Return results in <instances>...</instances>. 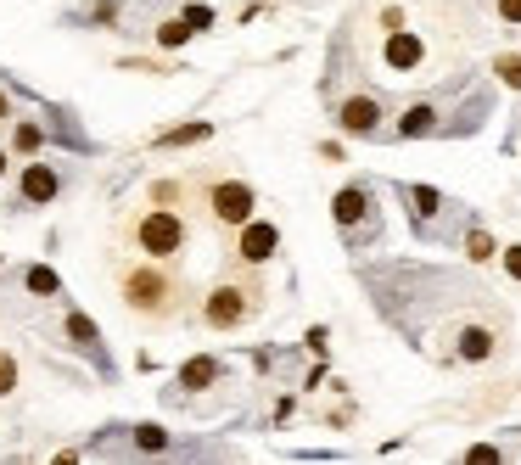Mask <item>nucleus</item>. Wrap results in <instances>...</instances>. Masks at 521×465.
<instances>
[{"label": "nucleus", "mask_w": 521, "mask_h": 465, "mask_svg": "<svg viewBox=\"0 0 521 465\" xmlns=\"http://www.w3.org/2000/svg\"><path fill=\"white\" fill-rule=\"evenodd\" d=\"M208 23H213V12H208V6H191V12H185V29H191V34H202Z\"/></svg>", "instance_id": "b1692460"}, {"label": "nucleus", "mask_w": 521, "mask_h": 465, "mask_svg": "<svg viewBox=\"0 0 521 465\" xmlns=\"http://www.w3.org/2000/svg\"><path fill=\"white\" fill-rule=\"evenodd\" d=\"M337 124L348 129V135H376L381 129V101L376 96H348L342 101V113H337Z\"/></svg>", "instance_id": "0eeeda50"}, {"label": "nucleus", "mask_w": 521, "mask_h": 465, "mask_svg": "<svg viewBox=\"0 0 521 465\" xmlns=\"http://www.w3.org/2000/svg\"><path fill=\"white\" fill-rule=\"evenodd\" d=\"M180 247H185V225H180V213H169V208L146 213V219H141V253H152V258H174Z\"/></svg>", "instance_id": "f257e3e1"}, {"label": "nucleus", "mask_w": 521, "mask_h": 465, "mask_svg": "<svg viewBox=\"0 0 521 465\" xmlns=\"http://www.w3.org/2000/svg\"><path fill=\"white\" fill-rule=\"evenodd\" d=\"M404 202H409V225L421 236H437V213L449 208V197H437L432 185H404Z\"/></svg>", "instance_id": "20e7f679"}, {"label": "nucleus", "mask_w": 521, "mask_h": 465, "mask_svg": "<svg viewBox=\"0 0 521 465\" xmlns=\"http://www.w3.org/2000/svg\"><path fill=\"white\" fill-rule=\"evenodd\" d=\"M213 219L219 225H253V191L241 180H225V185H213Z\"/></svg>", "instance_id": "7ed1b4c3"}, {"label": "nucleus", "mask_w": 521, "mask_h": 465, "mask_svg": "<svg viewBox=\"0 0 521 465\" xmlns=\"http://www.w3.org/2000/svg\"><path fill=\"white\" fill-rule=\"evenodd\" d=\"M12 393H17V359L0 353V398H12Z\"/></svg>", "instance_id": "aec40b11"}, {"label": "nucleus", "mask_w": 521, "mask_h": 465, "mask_svg": "<svg viewBox=\"0 0 521 465\" xmlns=\"http://www.w3.org/2000/svg\"><path fill=\"white\" fill-rule=\"evenodd\" d=\"M493 73H499L510 90H521V57H499V62H493Z\"/></svg>", "instance_id": "412c9836"}, {"label": "nucleus", "mask_w": 521, "mask_h": 465, "mask_svg": "<svg viewBox=\"0 0 521 465\" xmlns=\"http://www.w3.org/2000/svg\"><path fill=\"white\" fill-rule=\"evenodd\" d=\"M493 253H499V247H493V236H488V230H477V225L465 230V258H471V264H488Z\"/></svg>", "instance_id": "4468645a"}, {"label": "nucleus", "mask_w": 521, "mask_h": 465, "mask_svg": "<svg viewBox=\"0 0 521 465\" xmlns=\"http://www.w3.org/2000/svg\"><path fill=\"white\" fill-rule=\"evenodd\" d=\"M370 208H376V202H370V185H342L337 202H331V213H337V225L348 230V236H353V225H365V219L376 225V213Z\"/></svg>", "instance_id": "39448f33"}, {"label": "nucleus", "mask_w": 521, "mask_h": 465, "mask_svg": "<svg viewBox=\"0 0 521 465\" xmlns=\"http://www.w3.org/2000/svg\"><path fill=\"white\" fill-rule=\"evenodd\" d=\"M191 141H208V124H185V129H169L163 146H191Z\"/></svg>", "instance_id": "a211bd4d"}, {"label": "nucleus", "mask_w": 521, "mask_h": 465, "mask_svg": "<svg viewBox=\"0 0 521 465\" xmlns=\"http://www.w3.org/2000/svg\"><path fill=\"white\" fill-rule=\"evenodd\" d=\"M0 174H6V152H0Z\"/></svg>", "instance_id": "c85d7f7f"}, {"label": "nucleus", "mask_w": 521, "mask_h": 465, "mask_svg": "<svg viewBox=\"0 0 521 465\" xmlns=\"http://www.w3.org/2000/svg\"><path fill=\"white\" fill-rule=\"evenodd\" d=\"M124 303L129 309H141V314H163L169 309V275H157V269H129Z\"/></svg>", "instance_id": "f03ea898"}, {"label": "nucleus", "mask_w": 521, "mask_h": 465, "mask_svg": "<svg viewBox=\"0 0 521 465\" xmlns=\"http://www.w3.org/2000/svg\"><path fill=\"white\" fill-rule=\"evenodd\" d=\"M208 325L213 331H230V325H241L247 320V292H241V286H219V292L208 297Z\"/></svg>", "instance_id": "423d86ee"}, {"label": "nucleus", "mask_w": 521, "mask_h": 465, "mask_svg": "<svg viewBox=\"0 0 521 465\" xmlns=\"http://www.w3.org/2000/svg\"><path fill=\"white\" fill-rule=\"evenodd\" d=\"M135 449L163 454V449H169V432H163V426H135Z\"/></svg>", "instance_id": "f3484780"}, {"label": "nucleus", "mask_w": 521, "mask_h": 465, "mask_svg": "<svg viewBox=\"0 0 521 465\" xmlns=\"http://www.w3.org/2000/svg\"><path fill=\"white\" fill-rule=\"evenodd\" d=\"M29 292H34V297H57V275H51L45 264L29 269Z\"/></svg>", "instance_id": "6ab92c4d"}, {"label": "nucleus", "mask_w": 521, "mask_h": 465, "mask_svg": "<svg viewBox=\"0 0 521 465\" xmlns=\"http://www.w3.org/2000/svg\"><path fill=\"white\" fill-rule=\"evenodd\" d=\"M213 381H219V359H213V353H202V359H191V365L180 370L185 393H202V387H213Z\"/></svg>", "instance_id": "f8f14e48"}, {"label": "nucleus", "mask_w": 521, "mask_h": 465, "mask_svg": "<svg viewBox=\"0 0 521 465\" xmlns=\"http://www.w3.org/2000/svg\"><path fill=\"white\" fill-rule=\"evenodd\" d=\"M437 129V107L432 101H421V107H409L404 118H398V135H404V141H415V135H432Z\"/></svg>", "instance_id": "ddd939ff"}, {"label": "nucleus", "mask_w": 521, "mask_h": 465, "mask_svg": "<svg viewBox=\"0 0 521 465\" xmlns=\"http://www.w3.org/2000/svg\"><path fill=\"white\" fill-rule=\"evenodd\" d=\"M493 348H499V342H493L488 325H465V331H460V348H454V353H460L465 365H482V359H493Z\"/></svg>", "instance_id": "9d476101"}, {"label": "nucleus", "mask_w": 521, "mask_h": 465, "mask_svg": "<svg viewBox=\"0 0 521 465\" xmlns=\"http://www.w3.org/2000/svg\"><path fill=\"white\" fill-rule=\"evenodd\" d=\"M51 465H79V454L68 449V454H57V460H51Z\"/></svg>", "instance_id": "bb28decb"}, {"label": "nucleus", "mask_w": 521, "mask_h": 465, "mask_svg": "<svg viewBox=\"0 0 521 465\" xmlns=\"http://www.w3.org/2000/svg\"><path fill=\"white\" fill-rule=\"evenodd\" d=\"M421 57H426V45L415 40V34H409V29L387 34V68H393V73H409V68H421Z\"/></svg>", "instance_id": "1a4fd4ad"}, {"label": "nucleus", "mask_w": 521, "mask_h": 465, "mask_svg": "<svg viewBox=\"0 0 521 465\" xmlns=\"http://www.w3.org/2000/svg\"><path fill=\"white\" fill-rule=\"evenodd\" d=\"M68 337H73V348H96V320H85V314H68Z\"/></svg>", "instance_id": "dca6fc26"}, {"label": "nucleus", "mask_w": 521, "mask_h": 465, "mask_svg": "<svg viewBox=\"0 0 521 465\" xmlns=\"http://www.w3.org/2000/svg\"><path fill=\"white\" fill-rule=\"evenodd\" d=\"M23 197H29V202H51V197H57V169H51V163H29V174H23Z\"/></svg>", "instance_id": "9b49d317"}, {"label": "nucleus", "mask_w": 521, "mask_h": 465, "mask_svg": "<svg viewBox=\"0 0 521 465\" xmlns=\"http://www.w3.org/2000/svg\"><path fill=\"white\" fill-rule=\"evenodd\" d=\"M505 269H510V275L521 281V247H505Z\"/></svg>", "instance_id": "a878e982"}, {"label": "nucleus", "mask_w": 521, "mask_h": 465, "mask_svg": "<svg viewBox=\"0 0 521 465\" xmlns=\"http://www.w3.org/2000/svg\"><path fill=\"white\" fill-rule=\"evenodd\" d=\"M499 17H505V23H521V0H499Z\"/></svg>", "instance_id": "393cba45"}, {"label": "nucleus", "mask_w": 521, "mask_h": 465, "mask_svg": "<svg viewBox=\"0 0 521 465\" xmlns=\"http://www.w3.org/2000/svg\"><path fill=\"white\" fill-rule=\"evenodd\" d=\"M6 113H12V107H6V90H0V118H6Z\"/></svg>", "instance_id": "cd10ccee"}, {"label": "nucleus", "mask_w": 521, "mask_h": 465, "mask_svg": "<svg viewBox=\"0 0 521 465\" xmlns=\"http://www.w3.org/2000/svg\"><path fill=\"white\" fill-rule=\"evenodd\" d=\"M17 152H40V124H23V129H17Z\"/></svg>", "instance_id": "5701e85b"}, {"label": "nucleus", "mask_w": 521, "mask_h": 465, "mask_svg": "<svg viewBox=\"0 0 521 465\" xmlns=\"http://www.w3.org/2000/svg\"><path fill=\"white\" fill-rule=\"evenodd\" d=\"M460 465H505V449H499V443H471V449L460 454Z\"/></svg>", "instance_id": "2eb2a0df"}, {"label": "nucleus", "mask_w": 521, "mask_h": 465, "mask_svg": "<svg viewBox=\"0 0 521 465\" xmlns=\"http://www.w3.org/2000/svg\"><path fill=\"white\" fill-rule=\"evenodd\" d=\"M157 40H163V45H185V40H191L185 17H180V23H163V29H157Z\"/></svg>", "instance_id": "4be33fe9"}, {"label": "nucleus", "mask_w": 521, "mask_h": 465, "mask_svg": "<svg viewBox=\"0 0 521 465\" xmlns=\"http://www.w3.org/2000/svg\"><path fill=\"white\" fill-rule=\"evenodd\" d=\"M275 247H281V230L269 225V219H253V225L241 230V247H236V253L247 258V264H264V258H275Z\"/></svg>", "instance_id": "6e6552de"}]
</instances>
